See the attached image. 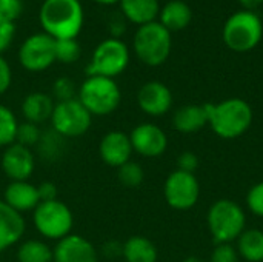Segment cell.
<instances>
[{"instance_id":"7c38bea8","label":"cell","mask_w":263,"mask_h":262,"mask_svg":"<svg viewBox=\"0 0 263 262\" xmlns=\"http://www.w3.org/2000/svg\"><path fill=\"white\" fill-rule=\"evenodd\" d=\"M133 151L142 158H159L168 148L166 133L153 122H142L129 133Z\"/></svg>"},{"instance_id":"60d3db41","label":"cell","mask_w":263,"mask_h":262,"mask_svg":"<svg viewBox=\"0 0 263 262\" xmlns=\"http://www.w3.org/2000/svg\"><path fill=\"white\" fill-rule=\"evenodd\" d=\"M96 3L100 5H114V3H120V0H94Z\"/></svg>"},{"instance_id":"484cf974","label":"cell","mask_w":263,"mask_h":262,"mask_svg":"<svg viewBox=\"0 0 263 262\" xmlns=\"http://www.w3.org/2000/svg\"><path fill=\"white\" fill-rule=\"evenodd\" d=\"M18 120L11 108L0 103V148H6L15 142Z\"/></svg>"},{"instance_id":"44dd1931","label":"cell","mask_w":263,"mask_h":262,"mask_svg":"<svg viewBox=\"0 0 263 262\" xmlns=\"http://www.w3.org/2000/svg\"><path fill=\"white\" fill-rule=\"evenodd\" d=\"M193 20V11L183 0H171L160 8L159 22L170 31H182Z\"/></svg>"},{"instance_id":"f546056e","label":"cell","mask_w":263,"mask_h":262,"mask_svg":"<svg viewBox=\"0 0 263 262\" xmlns=\"http://www.w3.org/2000/svg\"><path fill=\"white\" fill-rule=\"evenodd\" d=\"M42 137V130L39 128V125L32 124V122H18L17 127V134H15V142L20 145H25L28 148L34 147L39 144Z\"/></svg>"},{"instance_id":"b9f144b4","label":"cell","mask_w":263,"mask_h":262,"mask_svg":"<svg viewBox=\"0 0 263 262\" xmlns=\"http://www.w3.org/2000/svg\"><path fill=\"white\" fill-rule=\"evenodd\" d=\"M182 262H202V259H199L197 256H190V258H186V259H183Z\"/></svg>"},{"instance_id":"cb8c5ba5","label":"cell","mask_w":263,"mask_h":262,"mask_svg":"<svg viewBox=\"0 0 263 262\" xmlns=\"http://www.w3.org/2000/svg\"><path fill=\"white\" fill-rule=\"evenodd\" d=\"M239 256L247 262H263V232L259 229L245 230L236 241Z\"/></svg>"},{"instance_id":"5bb4252c","label":"cell","mask_w":263,"mask_h":262,"mask_svg":"<svg viewBox=\"0 0 263 262\" xmlns=\"http://www.w3.org/2000/svg\"><path fill=\"white\" fill-rule=\"evenodd\" d=\"M173 102L174 97L171 90L159 80L143 83L137 93V105L149 117L165 116L171 111Z\"/></svg>"},{"instance_id":"ffe728a7","label":"cell","mask_w":263,"mask_h":262,"mask_svg":"<svg viewBox=\"0 0 263 262\" xmlns=\"http://www.w3.org/2000/svg\"><path fill=\"white\" fill-rule=\"evenodd\" d=\"M54 107H55V102L49 94L42 93V91H34L25 96V99L22 100L20 110L26 122L40 125L51 119Z\"/></svg>"},{"instance_id":"e575fe53","label":"cell","mask_w":263,"mask_h":262,"mask_svg":"<svg viewBox=\"0 0 263 262\" xmlns=\"http://www.w3.org/2000/svg\"><path fill=\"white\" fill-rule=\"evenodd\" d=\"M197 168H199V158H197L196 153L183 151V153L179 154V158H177V168L176 170L194 174Z\"/></svg>"},{"instance_id":"ba28073f","label":"cell","mask_w":263,"mask_h":262,"mask_svg":"<svg viewBox=\"0 0 263 262\" xmlns=\"http://www.w3.org/2000/svg\"><path fill=\"white\" fill-rule=\"evenodd\" d=\"M129 65V49L125 42L117 37H109L100 42L91 56L86 66L88 76H102L116 79Z\"/></svg>"},{"instance_id":"d6a6232c","label":"cell","mask_w":263,"mask_h":262,"mask_svg":"<svg viewBox=\"0 0 263 262\" xmlns=\"http://www.w3.org/2000/svg\"><path fill=\"white\" fill-rule=\"evenodd\" d=\"M240 256L237 253V249L233 244H216L211 256H210V262H239Z\"/></svg>"},{"instance_id":"2e32d148","label":"cell","mask_w":263,"mask_h":262,"mask_svg":"<svg viewBox=\"0 0 263 262\" xmlns=\"http://www.w3.org/2000/svg\"><path fill=\"white\" fill-rule=\"evenodd\" d=\"M133 153L129 134L120 130L108 131L99 142V156L102 162L111 168H120L123 164L129 162Z\"/></svg>"},{"instance_id":"30bf717a","label":"cell","mask_w":263,"mask_h":262,"mask_svg":"<svg viewBox=\"0 0 263 262\" xmlns=\"http://www.w3.org/2000/svg\"><path fill=\"white\" fill-rule=\"evenodd\" d=\"M163 198L166 204L179 212L191 210L200 198V184L196 174L174 170L163 184Z\"/></svg>"},{"instance_id":"83f0119b","label":"cell","mask_w":263,"mask_h":262,"mask_svg":"<svg viewBox=\"0 0 263 262\" xmlns=\"http://www.w3.org/2000/svg\"><path fill=\"white\" fill-rule=\"evenodd\" d=\"M39 153L43 159L46 161H54L55 158L60 156L62 148H63V137L59 136L55 131H46L42 133V137L37 144Z\"/></svg>"},{"instance_id":"9c48e42d","label":"cell","mask_w":263,"mask_h":262,"mask_svg":"<svg viewBox=\"0 0 263 262\" xmlns=\"http://www.w3.org/2000/svg\"><path fill=\"white\" fill-rule=\"evenodd\" d=\"M49 122L52 131H55L59 136L63 139H74L89 131L92 116L76 97L65 102H55Z\"/></svg>"},{"instance_id":"8d00e7d4","label":"cell","mask_w":263,"mask_h":262,"mask_svg":"<svg viewBox=\"0 0 263 262\" xmlns=\"http://www.w3.org/2000/svg\"><path fill=\"white\" fill-rule=\"evenodd\" d=\"M12 83V69L5 57L0 56V96H3Z\"/></svg>"},{"instance_id":"4316f807","label":"cell","mask_w":263,"mask_h":262,"mask_svg":"<svg viewBox=\"0 0 263 262\" xmlns=\"http://www.w3.org/2000/svg\"><path fill=\"white\" fill-rule=\"evenodd\" d=\"M117 179L126 188H139L145 181V171L140 164L129 161L117 168Z\"/></svg>"},{"instance_id":"ac0fdd59","label":"cell","mask_w":263,"mask_h":262,"mask_svg":"<svg viewBox=\"0 0 263 262\" xmlns=\"http://www.w3.org/2000/svg\"><path fill=\"white\" fill-rule=\"evenodd\" d=\"M26 232L23 215L12 210L3 199H0V255L22 241Z\"/></svg>"},{"instance_id":"4dcf8cb0","label":"cell","mask_w":263,"mask_h":262,"mask_svg":"<svg viewBox=\"0 0 263 262\" xmlns=\"http://www.w3.org/2000/svg\"><path fill=\"white\" fill-rule=\"evenodd\" d=\"M52 94L57 102L76 99V94H77L76 83L69 77H59L52 85Z\"/></svg>"},{"instance_id":"7402d4cb","label":"cell","mask_w":263,"mask_h":262,"mask_svg":"<svg viewBox=\"0 0 263 262\" xmlns=\"http://www.w3.org/2000/svg\"><path fill=\"white\" fill-rule=\"evenodd\" d=\"M123 15L134 25H146L156 22L160 12L159 0H120Z\"/></svg>"},{"instance_id":"6da1fadb","label":"cell","mask_w":263,"mask_h":262,"mask_svg":"<svg viewBox=\"0 0 263 262\" xmlns=\"http://www.w3.org/2000/svg\"><path fill=\"white\" fill-rule=\"evenodd\" d=\"M39 19L43 32L54 40L77 39L83 28L85 12L80 0H45Z\"/></svg>"},{"instance_id":"d4e9b609","label":"cell","mask_w":263,"mask_h":262,"mask_svg":"<svg viewBox=\"0 0 263 262\" xmlns=\"http://www.w3.org/2000/svg\"><path fill=\"white\" fill-rule=\"evenodd\" d=\"M17 262H52V249L42 239H26L17 249Z\"/></svg>"},{"instance_id":"8fae6325","label":"cell","mask_w":263,"mask_h":262,"mask_svg":"<svg viewBox=\"0 0 263 262\" xmlns=\"http://www.w3.org/2000/svg\"><path fill=\"white\" fill-rule=\"evenodd\" d=\"M55 62V40L45 34L29 36L18 48V63L29 73H42Z\"/></svg>"},{"instance_id":"d6986e66","label":"cell","mask_w":263,"mask_h":262,"mask_svg":"<svg viewBox=\"0 0 263 262\" xmlns=\"http://www.w3.org/2000/svg\"><path fill=\"white\" fill-rule=\"evenodd\" d=\"M3 201L20 215L28 212L32 213L40 204L37 185L29 181H11L3 191Z\"/></svg>"},{"instance_id":"603a6c76","label":"cell","mask_w":263,"mask_h":262,"mask_svg":"<svg viewBox=\"0 0 263 262\" xmlns=\"http://www.w3.org/2000/svg\"><path fill=\"white\" fill-rule=\"evenodd\" d=\"M122 258L125 262H157L159 250L146 236L134 235L123 242Z\"/></svg>"},{"instance_id":"e0dca14e","label":"cell","mask_w":263,"mask_h":262,"mask_svg":"<svg viewBox=\"0 0 263 262\" xmlns=\"http://www.w3.org/2000/svg\"><path fill=\"white\" fill-rule=\"evenodd\" d=\"M210 108L211 103H190L183 105L173 114V127L176 131L183 134H193L205 127H208L210 122Z\"/></svg>"},{"instance_id":"f35d334b","label":"cell","mask_w":263,"mask_h":262,"mask_svg":"<svg viewBox=\"0 0 263 262\" xmlns=\"http://www.w3.org/2000/svg\"><path fill=\"white\" fill-rule=\"evenodd\" d=\"M122 249H123V244L117 242V241H108L106 244H103L102 247V253L106 256V258H117V256H122Z\"/></svg>"},{"instance_id":"1f68e13d","label":"cell","mask_w":263,"mask_h":262,"mask_svg":"<svg viewBox=\"0 0 263 262\" xmlns=\"http://www.w3.org/2000/svg\"><path fill=\"white\" fill-rule=\"evenodd\" d=\"M247 207L254 216L263 218V181L254 184L248 190V193H247Z\"/></svg>"},{"instance_id":"52a82bcc","label":"cell","mask_w":263,"mask_h":262,"mask_svg":"<svg viewBox=\"0 0 263 262\" xmlns=\"http://www.w3.org/2000/svg\"><path fill=\"white\" fill-rule=\"evenodd\" d=\"M32 224L43 239L57 242L72 233L74 215L71 208L59 199L45 201L32 210Z\"/></svg>"},{"instance_id":"277c9868","label":"cell","mask_w":263,"mask_h":262,"mask_svg":"<svg viewBox=\"0 0 263 262\" xmlns=\"http://www.w3.org/2000/svg\"><path fill=\"white\" fill-rule=\"evenodd\" d=\"M77 99L92 117H105L120 107L122 91L114 79L88 76L77 90Z\"/></svg>"},{"instance_id":"9a60e30c","label":"cell","mask_w":263,"mask_h":262,"mask_svg":"<svg viewBox=\"0 0 263 262\" xmlns=\"http://www.w3.org/2000/svg\"><path fill=\"white\" fill-rule=\"evenodd\" d=\"M52 262H99V250L85 236L71 233L57 241L52 249Z\"/></svg>"},{"instance_id":"4fadbf2b","label":"cell","mask_w":263,"mask_h":262,"mask_svg":"<svg viewBox=\"0 0 263 262\" xmlns=\"http://www.w3.org/2000/svg\"><path fill=\"white\" fill-rule=\"evenodd\" d=\"M0 167L9 181H29L35 170V154L31 148L14 142L3 150Z\"/></svg>"},{"instance_id":"7a4b0ae2","label":"cell","mask_w":263,"mask_h":262,"mask_svg":"<svg viewBox=\"0 0 263 262\" xmlns=\"http://www.w3.org/2000/svg\"><path fill=\"white\" fill-rule=\"evenodd\" d=\"M253 120V107L245 99L230 97L219 103H211L208 127L220 139L234 141L251 128Z\"/></svg>"},{"instance_id":"d590c367","label":"cell","mask_w":263,"mask_h":262,"mask_svg":"<svg viewBox=\"0 0 263 262\" xmlns=\"http://www.w3.org/2000/svg\"><path fill=\"white\" fill-rule=\"evenodd\" d=\"M14 34H15V25L5 22L0 19V56L9 48V45L14 40Z\"/></svg>"},{"instance_id":"5b68a950","label":"cell","mask_w":263,"mask_h":262,"mask_svg":"<svg viewBox=\"0 0 263 262\" xmlns=\"http://www.w3.org/2000/svg\"><path fill=\"white\" fill-rule=\"evenodd\" d=\"M133 48L139 60L148 66L163 65L173 48L171 32L159 22L139 26L133 39Z\"/></svg>"},{"instance_id":"836d02e7","label":"cell","mask_w":263,"mask_h":262,"mask_svg":"<svg viewBox=\"0 0 263 262\" xmlns=\"http://www.w3.org/2000/svg\"><path fill=\"white\" fill-rule=\"evenodd\" d=\"M23 12L22 0H0V19L14 23Z\"/></svg>"},{"instance_id":"f1b7e54d","label":"cell","mask_w":263,"mask_h":262,"mask_svg":"<svg viewBox=\"0 0 263 262\" xmlns=\"http://www.w3.org/2000/svg\"><path fill=\"white\" fill-rule=\"evenodd\" d=\"M80 54H82V48L77 39L55 40V62L69 65L77 62L80 59Z\"/></svg>"},{"instance_id":"3957f363","label":"cell","mask_w":263,"mask_h":262,"mask_svg":"<svg viewBox=\"0 0 263 262\" xmlns=\"http://www.w3.org/2000/svg\"><path fill=\"white\" fill-rule=\"evenodd\" d=\"M206 222L214 244H233L247 230L245 210L233 199L216 201L208 210Z\"/></svg>"},{"instance_id":"ab89813d","label":"cell","mask_w":263,"mask_h":262,"mask_svg":"<svg viewBox=\"0 0 263 262\" xmlns=\"http://www.w3.org/2000/svg\"><path fill=\"white\" fill-rule=\"evenodd\" d=\"M239 3L245 8V9H248V11H254V8H257V6H260L263 3V0H239Z\"/></svg>"},{"instance_id":"8992f818","label":"cell","mask_w":263,"mask_h":262,"mask_svg":"<svg viewBox=\"0 0 263 262\" xmlns=\"http://www.w3.org/2000/svg\"><path fill=\"white\" fill-rule=\"evenodd\" d=\"M263 37V23L254 11L242 9L228 17L222 29L223 43L234 53L254 49Z\"/></svg>"},{"instance_id":"74e56055","label":"cell","mask_w":263,"mask_h":262,"mask_svg":"<svg viewBox=\"0 0 263 262\" xmlns=\"http://www.w3.org/2000/svg\"><path fill=\"white\" fill-rule=\"evenodd\" d=\"M37 190H39V198H40V202H45V201H54L57 199V187L54 182H49V181H45L42 184L37 185Z\"/></svg>"}]
</instances>
